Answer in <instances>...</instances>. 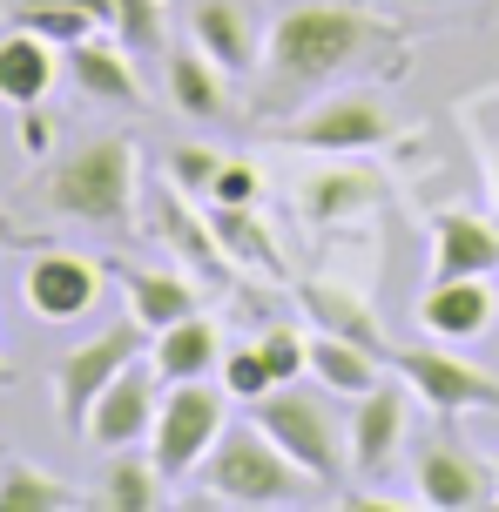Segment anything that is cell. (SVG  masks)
<instances>
[{
    "label": "cell",
    "mask_w": 499,
    "mask_h": 512,
    "mask_svg": "<svg viewBox=\"0 0 499 512\" xmlns=\"http://www.w3.org/2000/svg\"><path fill=\"white\" fill-rule=\"evenodd\" d=\"M405 48L398 21L351 7V0H304L284 7L270 34H263V68H257V108H304L311 95H324L331 81L358 75L365 61Z\"/></svg>",
    "instance_id": "obj_1"
},
{
    "label": "cell",
    "mask_w": 499,
    "mask_h": 512,
    "mask_svg": "<svg viewBox=\"0 0 499 512\" xmlns=\"http://www.w3.org/2000/svg\"><path fill=\"white\" fill-rule=\"evenodd\" d=\"M135 142L129 135H95L81 149L54 155L48 169L21 182L27 203H41L61 223H88V230H129L135 216Z\"/></svg>",
    "instance_id": "obj_2"
},
{
    "label": "cell",
    "mask_w": 499,
    "mask_h": 512,
    "mask_svg": "<svg viewBox=\"0 0 499 512\" xmlns=\"http://www.w3.org/2000/svg\"><path fill=\"white\" fill-rule=\"evenodd\" d=\"M203 486H210L216 506L270 512V506H297L317 479L250 418V425H223V438H216L210 459H203Z\"/></svg>",
    "instance_id": "obj_3"
},
{
    "label": "cell",
    "mask_w": 499,
    "mask_h": 512,
    "mask_svg": "<svg viewBox=\"0 0 499 512\" xmlns=\"http://www.w3.org/2000/svg\"><path fill=\"white\" fill-rule=\"evenodd\" d=\"M250 418L311 472L317 486H338L344 479L351 445H344V425L331 418V398L324 391H311V384H277V391H263L257 405H250Z\"/></svg>",
    "instance_id": "obj_4"
},
{
    "label": "cell",
    "mask_w": 499,
    "mask_h": 512,
    "mask_svg": "<svg viewBox=\"0 0 499 512\" xmlns=\"http://www.w3.org/2000/svg\"><path fill=\"white\" fill-rule=\"evenodd\" d=\"M270 135H277L284 149H304V155H371L398 135V122L371 88H344V95L324 88V95H311L290 122H270Z\"/></svg>",
    "instance_id": "obj_5"
},
{
    "label": "cell",
    "mask_w": 499,
    "mask_h": 512,
    "mask_svg": "<svg viewBox=\"0 0 499 512\" xmlns=\"http://www.w3.org/2000/svg\"><path fill=\"white\" fill-rule=\"evenodd\" d=\"M230 425V391H216L210 378H183L162 391V411H156V432H149V459L162 465V479L176 486L189 472H203L210 445L223 438Z\"/></svg>",
    "instance_id": "obj_6"
},
{
    "label": "cell",
    "mask_w": 499,
    "mask_h": 512,
    "mask_svg": "<svg viewBox=\"0 0 499 512\" xmlns=\"http://www.w3.org/2000/svg\"><path fill=\"white\" fill-rule=\"evenodd\" d=\"M149 351V324H115V331H102V337H88V344H75L68 358L54 364V411H61V425L81 438V425H88V405L102 398L108 384L122 378L135 358Z\"/></svg>",
    "instance_id": "obj_7"
},
{
    "label": "cell",
    "mask_w": 499,
    "mask_h": 512,
    "mask_svg": "<svg viewBox=\"0 0 499 512\" xmlns=\"http://www.w3.org/2000/svg\"><path fill=\"white\" fill-rule=\"evenodd\" d=\"M392 371L405 378V391L432 405L439 418H466V411H499V378L479 371V364L452 358L446 344H412V351H392Z\"/></svg>",
    "instance_id": "obj_8"
},
{
    "label": "cell",
    "mask_w": 499,
    "mask_h": 512,
    "mask_svg": "<svg viewBox=\"0 0 499 512\" xmlns=\"http://www.w3.org/2000/svg\"><path fill=\"white\" fill-rule=\"evenodd\" d=\"M102 283H108V263H95L81 250H41L27 256L21 270V297L41 324H75L102 304Z\"/></svg>",
    "instance_id": "obj_9"
},
{
    "label": "cell",
    "mask_w": 499,
    "mask_h": 512,
    "mask_svg": "<svg viewBox=\"0 0 499 512\" xmlns=\"http://www.w3.org/2000/svg\"><path fill=\"white\" fill-rule=\"evenodd\" d=\"M156 411H162V371L135 358L129 371H122V378H115L102 398L88 405V425H81V438H88L95 452L149 445V432H156Z\"/></svg>",
    "instance_id": "obj_10"
},
{
    "label": "cell",
    "mask_w": 499,
    "mask_h": 512,
    "mask_svg": "<svg viewBox=\"0 0 499 512\" xmlns=\"http://www.w3.org/2000/svg\"><path fill=\"white\" fill-rule=\"evenodd\" d=\"M412 486H419V506L432 512H479L499 499V465L466 452L459 438H439L412 459Z\"/></svg>",
    "instance_id": "obj_11"
},
{
    "label": "cell",
    "mask_w": 499,
    "mask_h": 512,
    "mask_svg": "<svg viewBox=\"0 0 499 512\" xmlns=\"http://www.w3.org/2000/svg\"><path fill=\"white\" fill-rule=\"evenodd\" d=\"M263 14L250 0H196L189 7V41L210 54L230 81H257L263 68Z\"/></svg>",
    "instance_id": "obj_12"
},
{
    "label": "cell",
    "mask_w": 499,
    "mask_h": 512,
    "mask_svg": "<svg viewBox=\"0 0 499 512\" xmlns=\"http://www.w3.org/2000/svg\"><path fill=\"white\" fill-rule=\"evenodd\" d=\"M405 418H412V391L405 378H385L371 384L358 411H351V425H344V445H351V472L358 479H385V465L398 459V445H405Z\"/></svg>",
    "instance_id": "obj_13"
},
{
    "label": "cell",
    "mask_w": 499,
    "mask_h": 512,
    "mask_svg": "<svg viewBox=\"0 0 499 512\" xmlns=\"http://www.w3.org/2000/svg\"><path fill=\"white\" fill-rule=\"evenodd\" d=\"M493 283L486 277H432L419 290V324L439 344H473L493 331Z\"/></svg>",
    "instance_id": "obj_14"
},
{
    "label": "cell",
    "mask_w": 499,
    "mask_h": 512,
    "mask_svg": "<svg viewBox=\"0 0 499 512\" xmlns=\"http://www.w3.org/2000/svg\"><path fill=\"white\" fill-rule=\"evenodd\" d=\"M68 81H75L88 102H108V108H142V75H135V54L115 41V34H88L68 48Z\"/></svg>",
    "instance_id": "obj_15"
},
{
    "label": "cell",
    "mask_w": 499,
    "mask_h": 512,
    "mask_svg": "<svg viewBox=\"0 0 499 512\" xmlns=\"http://www.w3.org/2000/svg\"><path fill=\"white\" fill-rule=\"evenodd\" d=\"M499 270V223L473 209H439L432 216V277H486Z\"/></svg>",
    "instance_id": "obj_16"
},
{
    "label": "cell",
    "mask_w": 499,
    "mask_h": 512,
    "mask_svg": "<svg viewBox=\"0 0 499 512\" xmlns=\"http://www.w3.org/2000/svg\"><path fill=\"white\" fill-rule=\"evenodd\" d=\"M149 236H162V243L183 256L189 270H203L210 283L230 277V256H223V243H216L210 216H196V209H189V196L176 189V182H162V189H156V223H149Z\"/></svg>",
    "instance_id": "obj_17"
},
{
    "label": "cell",
    "mask_w": 499,
    "mask_h": 512,
    "mask_svg": "<svg viewBox=\"0 0 499 512\" xmlns=\"http://www.w3.org/2000/svg\"><path fill=\"white\" fill-rule=\"evenodd\" d=\"M149 364L162 371V384H183V378H216L223 371V331H216L203 310H189L176 324H162L149 337Z\"/></svg>",
    "instance_id": "obj_18"
},
{
    "label": "cell",
    "mask_w": 499,
    "mask_h": 512,
    "mask_svg": "<svg viewBox=\"0 0 499 512\" xmlns=\"http://www.w3.org/2000/svg\"><path fill=\"white\" fill-rule=\"evenodd\" d=\"M54 81H61V48L41 41V34H27V27H7L0 34V102L41 108Z\"/></svg>",
    "instance_id": "obj_19"
},
{
    "label": "cell",
    "mask_w": 499,
    "mask_h": 512,
    "mask_svg": "<svg viewBox=\"0 0 499 512\" xmlns=\"http://www.w3.org/2000/svg\"><path fill=\"white\" fill-rule=\"evenodd\" d=\"M162 75H169V108L189 115V122H216V115L230 108V75H223L196 41L162 54Z\"/></svg>",
    "instance_id": "obj_20"
},
{
    "label": "cell",
    "mask_w": 499,
    "mask_h": 512,
    "mask_svg": "<svg viewBox=\"0 0 499 512\" xmlns=\"http://www.w3.org/2000/svg\"><path fill=\"white\" fill-rule=\"evenodd\" d=\"M162 499H169V479H162V465L149 459V445L108 452L102 479H95V506L102 512H156Z\"/></svg>",
    "instance_id": "obj_21"
},
{
    "label": "cell",
    "mask_w": 499,
    "mask_h": 512,
    "mask_svg": "<svg viewBox=\"0 0 499 512\" xmlns=\"http://www.w3.org/2000/svg\"><path fill=\"white\" fill-rule=\"evenodd\" d=\"M108 270H115L122 297H129V317L149 324V337H156L162 324H176V317L196 310V283L176 277V270H142V263H108Z\"/></svg>",
    "instance_id": "obj_22"
},
{
    "label": "cell",
    "mask_w": 499,
    "mask_h": 512,
    "mask_svg": "<svg viewBox=\"0 0 499 512\" xmlns=\"http://www.w3.org/2000/svg\"><path fill=\"white\" fill-rule=\"evenodd\" d=\"M385 351H371V344H351L338 331H317L311 337V378L331 391V398H365L371 384H385Z\"/></svg>",
    "instance_id": "obj_23"
},
{
    "label": "cell",
    "mask_w": 499,
    "mask_h": 512,
    "mask_svg": "<svg viewBox=\"0 0 499 512\" xmlns=\"http://www.w3.org/2000/svg\"><path fill=\"white\" fill-rule=\"evenodd\" d=\"M297 203H304L311 223H344V216H365V209L378 203V182H371L365 169H351V155H338L331 169H317V176L297 189Z\"/></svg>",
    "instance_id": "obj_24"
},
{
    "label": "cell",
    "mask_w": 499,
    "mask_h": 512,
    "mask_svg": "<svg viewBox=\"0 0 499 512\" xmlns=\"http://www.w3.org/2000/svg\"><path fill=\"white\" fill-rule=\"evenodd\" d=\"M297 297H304V310L317 317V331H338V337H351V344H371V351L392 358V344H385V331H378L371 304H365V297H351L344 283H304Z\"/></svg>",
    "instance_id": "obj_25"
},
{
    "label": "cell",
    "mask_w": 499,
    "mask_h": 512,
    "mask_svg": "<svg viewBox=\"0 0 499 512\" xmlns=\"http://www.w3.org/2000/svg\"><path fill=\"white\" fill-rule=\"evenodd\" d=\"M81 492L34 459H0V512H75Z\"/></svg>",
    "instance_id": "obj_26"
},
{
    "label": "cell",
    "mask_w": 499,
    "mask_h": 512,
    "mask_svg": "<svg viewBox=\"0 0 499 512\" xmlns=\"http://www.w3.org/2000/svg\"><path fill=\"white\" fill-rule=\"evenodd\" d=\"M7 27H27V34L54 41L61 54L75 41H88V34H102V21L88 7H75V0H7Z\"/></svg>",
    "instance_id": "obj_27"
},
{
    "label": "cell",
    "mask_w": 499,
    "mask_h": 512,
    "mask_svg": "<svg viewBox=\"0 0 499 512\" xmlns=\"http://www.w3.org/2000/svg\"><path fill=\"white\" fill-rule=\"evenodd\" d=\"M210 230H216V243H223V256H230V263L284 270L277 243H270V236H263V223H257V203H216L210 209Z\"/></svg>",
    "instance_id": "obj_28"
},
{
    "label": "cell",
    "mask_w": 499,
    "mask_h": 512,
    "mask_svg": "<svg viewBox=\"0 0 499 512\" xmlns=\"http://www.w3.org/2000/svg\"><path fill=\"white\" fill-rule=\"evenodd\" d=\"M108 34H115L135 61H142V54H169V14H162V0H115Z\"/></svg>",
    "instance_id": "obj_29"
},
{
    "label": "cell",
    "mask_w": 499,
    "mask_h": 512,
    "mask_svg": "<svg viewBox=\"0 0 499 512\" xmlns=\"http://www.w3.org/2000/svg\"><path fill=\"white\" fill-rule=\"evenodd\" d=\"M223 391L243 398V405H257L263 391H277V378H270V364H263L257 344H230V351H223Z\"/></svg>",
    "instance_id": "obj_30"
},
{
    "label": "cell",
    "mask_w": 499,
    "mask_h": 512,
    "mask_svg": "<svg viewBox=\"0 0 499 512\" xmlns=\"http://www.w3.org/2000/svg\"><path fill=\"white\" fill-rule=\"evenodd\" d=\"M257 351H263V364H270V378H277V384L311 378V337H297L290 324L263 331V337H257Z\"/></svg>",
    "instance_id": "obj_31"
},
{
    "label": "cell",
    "mask_w": 499,
    "mask_h": 512,
    "mask_svg": "<svg viewBox=\"0 0 499 512\" xmlns=\"http://www.w3.org/2000/svg\"><path fill=\"white\" fill-rule=\"evenodd\" d=\"M216 169H223V149H203V142H183V149H169V182H176L183 196H210Z\"/></svg>",
    "instance_id": "obj_32"
},
{
    "label": "cell",
    "mask_w": 499,
    "mask_h": 512,
    "mask_svg": "<svg viewBox=\"0 0 499 512\" xmlns=\"http://www.w3.org/2000/svg\"><path fill=\"white\" fill-rule=\"evenodd\" d=\"M257 189H263L257 169H250L243 155H223V169H216V182H210L216 203H257Z\"/></svg>",
    "instance_id": "obj_33"
},
{
    "label": "cell",
    "mask_w": 499,
    "mask_h": 512,
    "mask_svg": "<svg viewBox=\"0 0 499 512\" xmlns=\"http://www.w3.org/2000/svg\"><path fill=\"white\" fill-rule=\"evenodd\" d=\"M473 115L493 122V135H486V182H493V209H499V95H479Z\"/></svg>",
    "instance_id": "obj_34"
},
{
    "label": "cell",
    "mask_w": 499,
    "mask_h": 512,
    "mask_svg": "<svg viewBox=\"0 0 499 512\" xmlns=\"http://www.w3.org/2000/svg\"><path fill=\"white\" fill-rule=\"evenodd\" d=\"M21 115H27V122H21V142H27L34 155H41V149H48V122H41L34 108H21Z\"/></svg>",
    "instance_id": "obj_35"
},
{
    "label": "cell",
    "mask_w": 499,
    "mask_h": 512,
    "mask_svg": "<svg viewBox=\"0 0 499 512\" xmlns=\"http://www.w3.org/2000/svg\"><path fill=\"white\" fill-rule=\"evenodd\" d=\"M14 378H21V371H14V358L0 351V391H14Z\"/></svg>",
    "instance_id": "obj_36"
},
{
    "label": "cell",
    "mask_w": 499,
    "mask_h": 512,
    "mask_svg": "<svg viewBox=\"0 0 499 512\" xmlns=\"http://www.w3.org/2000/svg\"><path fill=\"white\" fill-rule=\"evenodd\" d=\"M493 465H499V459H493Z\"/></svg>",
    "instance_id": "obj_37"
}]
</instances>
